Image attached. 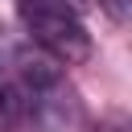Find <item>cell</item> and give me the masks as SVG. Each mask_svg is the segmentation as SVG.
<instances>
[{
	"label": "cell",
	"mask_w": 132,
	"mask_h": 132,
	"mask_svg": "<svg viewBox=\"0 0 132 132\" xmlns=\"http://www.w3.org/2000/svg\"><path fill=\"white\" fill-rule=\"evenodd\" d=\"M99 8H103L116 25H124V21H128V12H132V0H99Z\"/></svg>",
	"instance_id": "2"
},
{
	"label": "cell",
	"mask_w": 132,
	"mask_h": 132,
	"mask_svg": "<svg viewBox=\"0 0 132 132\" xmlns=\"http://www.w3.org/2000/svg\"><path fill=\"white\" fill-rule=\"evenodd\" d=\"M16 12L33 37V45L41 54H50L54 62H87L91 58V33L78 16L45 4V0H16Z\"/></svg>",
	"instance_id": "1"
},
{
	"label": "cell",
	"mask_w": 132,
	"mask_h": 132,
	"mask_svg": "<svg viewBox=\"0 0 132 132\" xmlns=\"http://www.w3.org/2000/svg\"><path fill=\"white\" fill-rule=\"evenodd\" d=\"M45 4H54V8H62V12L78 16V21H82V12H87V0H45Z\"/></svg>",
	"instance_id": "3"
}]
</instances>
